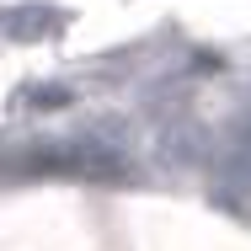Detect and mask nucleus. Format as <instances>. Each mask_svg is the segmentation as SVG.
<instances>
[{
	"label": "nucleus",
	"instance_id": "1",
	"mask_svg": "<svg viewBox=\"0 0 251 251\" xmlns=\"http://www.w3.org/2000/svg\"><path fill=\"white\" fill-rule=\"evenodd\" d=\"M0 27H5V38L32 43V38H43V32L59 27V11H49V5H16V11H5V16H0Z\"/></svg>",
	"mask_w": 251,
	"mask_h": 251
},
{
	"label": "nucleus",
	"instance_id": "2",
	"mask_svg": "<svg viewBox=\"0 0 251 251\" xmlns=\"http://www.w3.org/2000/svg\"><path fill=\"white\" fill-rule=\"evenodd\" d=\"M70 91H59V86H43V91H32V107H64Z\"/></svg>",
	"mask_w": 251,
	"mask_h": 251
}]
</instances>
